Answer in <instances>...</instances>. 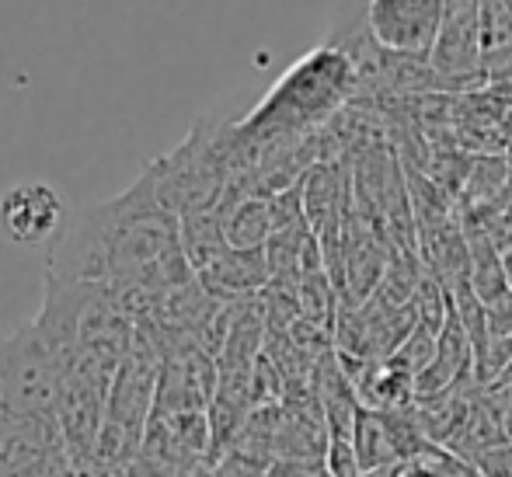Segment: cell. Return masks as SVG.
Instances as JSON below:
<instances>
[{
    "label": "cell",
    "instance_id": "277c9868",
    "mask_svg": "<svg viewBox=\"0 0 512 477\" xmlns=\"http://www.w3.org/2000/svg\"><path fill=\"white\" fill-rule=\"evenodd\" d=\"M60 363L35 324L0 338V415L49 418L56 415Z\"/></svg>",
    "mask_w": 512,
    "mask_h": 477
},
{
    "label": "cell",
    "instance_id": "3957f363",
    "mask_svg": "<svg viewBox=\"0 0 512 477\" xmlns=\"http://www.w3.org/2000/svg\"><path fill=\"white\" fill-rule=\"evenodd\" d=\"M161 202L175 216L216 209L234 178L230 168V122L203 119L171 154L150 161Z\"/></svg>",
    "mask_w": 512,
    "mask_h": 477
},
{
    "label": "cell",
    "instance_id": "4fadbf2b",
    "mask_svg": "<svg viewBox=\"0 0 512 477\" xmlns=\"http://www.w3.org/2000/svg\"><path fill=\"white\" fill-rule=\"evenodd\" d=\"M485 397L492 401L495 415H499V422H502V432H506V439L512 443V383H509V387L485 390Z\"/></svg>",
    "mask_w": 512,
    "mask_h": 477
},
{
    "label": "cell",
    "instance_id": "52a82bcc",
    "mask_svg": "<svg viewBox=\"0 0 512 477\" xmlns=\"http://www.w3.org/2000/svg\"><path fill=\"white\" fill-rule=\"evenodd\" d=\"M56 450H67L56 415L18 418L0 415V477H28Z\"/></svg>",
    "mask_w": 512,
    "mask_h": 477
},
{
    "label": "cell",
    "instance_id": "7c38bea8",
    "mask_svg": "<svg viewBox=\"0 0 512 477\" xmlns=\"http://www.w3.org/2000/svg\"><path fill=\"white\" fill-rule=\"evenodd\" d=\"M28 477H77V464L67 450H56L53 457H46Z\"/></svg>",
    "mask_w": 512,
    "mask_h": 477
},
{
    "label": "cell",
    "instance_id": "30bf717a",
    "mask_svg": "<svg viewBox=\"0 0 512 477\" xmlns=\"http://www.w3.org/2000/svg\"><path fill=\"white\" fill-rule=\"evenodd\" d=\"M216 213L223 216L227 248L234 251H265L276 234L272 195H223Z\"/></svg>",
    "mask_w": 512,
    "mask_h": 477
},
{
    "label": "cell",
    "instance_id": "7a4b0ae2",
    "mask_svg": "<svg viewBox=\"0 0 512 477\" xmlns=\"http://www.w3.org/2000/svg\"><path fill=\"white\" fill-rule=\"evenodd\" d=\"M359 91V77L352 60L335 46L324 42L304 60H297L262 98L255 112L237 122V133L255 147L258 161L276 143H293L328 126Z\"/></svg>",
    "mask_w": 512,
    "mask_h": 477
},
{
    "label": "cell",
    "instance_id": "8992f818",
    "mask_svg": "<svg viewBox=\"0 0 512 477\" xmlns=\"http://www.w3.org/2000/svg\"><path fill=\"white\" fill-rule=\"evenodd\" d=\"M67 223V206L49 182H18L0 195V230L21 248L56 244Z\"/></svg>",
    "mask_w": 512,
    "mask_h": 477
},
{
    "label": "cell",
    "instance_id": "9a60e30c",
    "mask_svg": "<svg viewBox=\"0 0 512 477\" xmlns=\"http://www.w3.org/2000/svg\"><path fill=\"white\" fill-rule=\"evenodd\" d=\"M502 4H506V11L512 14V0H502Z\"/></svg>",
    "mask_w": 512,
    "mask_h": 477
},
{
    "label": "cell",
    "instance_id": "5b68a950",
    "mask_svg": "<svg viewBox=\"0 0 512 477\" xmlns=\"http://www.w3.org/2000/svg\"><path fill=\"white\" fill-rule=\"evenodd\" d=\"M453 0H366V25L384 49L429 63Z\"/></svg>",
    "mask_w": 512,
    "mask_h": 477
},
{
    "label": "cell",
    "instance_id": "6da1fadb",
    "mask_svg": "<svg viewBox=\"0 0 512 477\" xmlns=\"http://www.w3.org/2000/svg\"><path fill=\"white\" fill-rule=\"evenodd\" d=\"M46 279L108 283L115 300L136 321L196 279L182 248V216L161 202L150 164L129 189L88 206L49 248Z\"/></svg>",
    "mask_w": 512,
    "mask_h": 477
},
{
    "label": "cell",
    "instance_id": "ba28073f",
    "mask_svg": "<svg viewBox=\"0 0 512 477\" xmlns=\"http://www.w3.org/2000/svg\"><path fill=\"white\" fill-rule=\"evenodd\" d=\"M352 178L342 161H317L314 168L300 178V199H304V216L314 237L338 230L349 216Z\"/></svg>",
    "mask_w": 512,
    "mask_h": 477
},
{
    "label": "cell",
    "instance_id": "8fae6325",
    "mask_svg": "<svg viewBox=\"0 0 512 477\" xmlns=\"http://www.w3.org/2000/svg\"><path fill=\"white\" fill-rule=\"evenodd\" d=\"M352 446H356V457L363 474L373 471H387V467L401 464V446L394 436V425L387 418V411H373L363 408L356 418V429H352Z\"/></svg>",
    "mask_w": 512,
    "mask_h": 477
},
{
    "label": "cell",
    "instance_id": "5bb4252c",
    "mask_svg": "<svg viewBox=\"0 0 512 477\" xmlns=\"http://www.w3.org/2000/svg\"><path fill=\"white\" fill-rule=\"evenodd\" d=\"M502 272H506V286L512 293V248H502Z\"/></svg>",
    "mask_w": 512,
    "mask_h": 477
},
{
    "label": "cell",
    "instance_id": "9c48e42d",
    "mask_svg": "<svg viewBox=\"0 0 512 477\" xmlns=\"http://www.w3.org/2000/svg\"><path fill=\"white\" fill-rule=\"evenodd\" d=\"M199 283H203L220 303L248 300V296H255L258 289H265L272 283L269 258H265V251L227 248L209 269L199 272Z\"/></svg>",
    "mask_w": 512,
    "mask_h": 477
}]
</instances>
